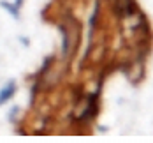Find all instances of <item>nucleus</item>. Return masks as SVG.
Listing matches in <instances>:
<instances>
[{
	"label": "nucleus",
	"instance_id": "1",
	"mask_svg": "<svg viewBox=\"0 0 153 143\" xmlns=\"http://www.w3.org/2000/svg\"><path fill=\"white\" fill-rule=\"evenodd\" d=\"M11 94H13V87H7V88L0 94V103H4V101L7 99V95H11Z\"/></svg>",
	"mask_w": 153,
	"mask_h": 143
}]
</instances>
